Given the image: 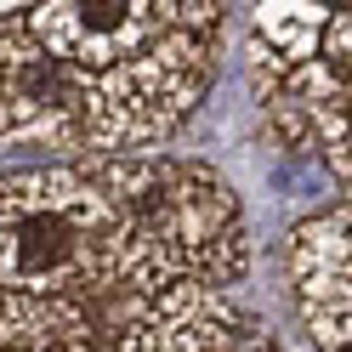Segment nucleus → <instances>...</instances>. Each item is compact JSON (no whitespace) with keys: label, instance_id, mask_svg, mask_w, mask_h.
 <instances>
[{"label":"nucleus","instance_id":"obj_1","mask_svg":"<svg viewBox=\"0 0 352 352\" xmlns=\"http://www.w3.org/2000/svg\"><path fill=\"white\" fill-rule=\"evenodd\" d=\"M108 205V284L131 301L250 278V216L228 170L193 153H80Z\"/></svg>","mask_w":352,"mask_h":352},{"label":"nucleus","instance_id":"obj_2","mask_svg":"<svg viewBox=\"0 0 352 352\" xmlns=\"http://www.w3.org/2000/svg\"><path fill=\"white\" fill-rule=\"evenodd\" d=\"M0 290L91 301L108 284V205L74 160L0 170Z\"/></svg>","mask_w":352,"mask_h":352},{"label":"nucleus","instance_id":"obj_3","mask_svg":"<svg viewBox=\"0 0 352 352\" xmlns=\"http://www.w3.org/2000/svg\"><path fill=\"white\" fill-rule=\"evenodd\" d=\"M216 69H222V34L182 29V0H176V29L114 69L85 74V153H160L199 114Z\"/></svg>","mask_w":352,"mask_h":352},{"label":"nucleus","instance_id":"obj_4","mask_svg":"<svg viewBox=\"0 0 352 352\" xmlns=\"http://www.w3.org/2000/svg\"><path fill=\"white\" fill-rule=\"evenodd\" d=\"M85 74L57 63L29 29V6L0 0V142L85 153Z\"/></svg>","mask_w":352,"mask_h":352},{"label":"nucleus","instance_id":"obj_5","mask_svg":"<svg viewBox=\"0 0 352 352\" xmlns=\"http://www.w3.org/2000/svg\"><path fill=\"white\" fill-rule=\"evenodd\" d=\"M114 352H290L278 329L233 290H165L131 301L114 329Z\"/></svg>","mask_w":352,"mask_h":352},{"label":"nucleus","instance_id":"obj_6","mask_svg":"<svg viewBox=\"0 0 352 352\" xmlns=\"http://www.w3.org/2000/svg\"><path fill=\"white\" fill-rule=\"evenodd\" d=\"M290 301L318 352H352V205H329L290 228Z\"/></svg>","mask_w":352,"mask_h":352},{"label":"nucleus","instance_id":"obj_7","mask_svg":"<svg viewBox=\"0 0 352 352\" xmlns=\"http://www.w3.org/2000/svg\"><path fill=\"white\" fill-rule=\"evenodd\" d=\"M29 29L57 63L102 74L176 29V0H46L29 6Z\"/></svg>","mask_w":352,"mask_h":352},{"label":"nucleus","instance_id":"obj_8","mask_svg":"<svg viewBox=\"0 0 352 352\" xmlns=\"http://www.w3.org/2000/svg\"><path fill=\"white\" fill-rule=\"evenodd\" d=\"M0 352H97L91 301L0 290Z\"/></svg>","mask_w":352,"mask_h":352},{"label":"nucleus","instance_id":"obj_9","mask_svg":"<svg viewBox=\"0 0 352 352\" xmlns=\"http://www.w3.org/2000/svg\"><path fill=\"white\" fill-rule=\"evenodd\" d=\"M324 29H329V6H301V0H267L250 12V40L261 52H273L278 63H301L324 57Z\"/></svg>","mask_w":352,"mask_h":352},{"label":"nucleus","instance_id":"obj_10","mask_svg":"<svg viewBox=\"0 0 352 352\" xmlns=\"http://www.w3.org/2000/svg\"><path fill=\"white\" fill-rule=\"evenodd\" d=\"M324 57L336 63L341 74H352V6L329 12V29H324Z\"/></svg>","mask_w":352,"mask_h":352}]
</instances>
